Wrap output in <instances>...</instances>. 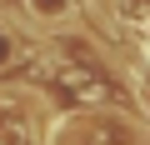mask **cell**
Masks as SVG:
<instances>
[{"label":"cell","mask_w":150,"mask_h":145,"mask_svg":"<svg viewBox=\"0 0 150 145\" xmlns=\"http://www.w3.org/2000/svg\"><path fill=\"white\" fill-rule=\"evenodd\" d=\"M25 15L40 20V25H60L75 15V0H25Z\"/></svg>","instance_id":"obj_1"}]
</instances>
